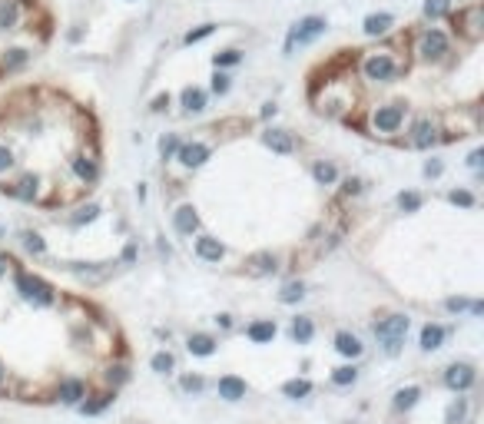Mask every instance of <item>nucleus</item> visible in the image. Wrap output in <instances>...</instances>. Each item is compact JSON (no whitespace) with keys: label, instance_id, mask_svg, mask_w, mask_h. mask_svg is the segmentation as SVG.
Instances as JSON below:
<instances>
[{"label":"nucleus","instance_id":"nucleus-1","mask_svg":"<svg viewBox=\"0 0 484 424\" xmlns=\"http://www.w3.org/2000/svg\"><path fill=\"white\" fill-rule=\"evenodd\" d=\"M13 288H17V295L27 302V305H34V309H50L53 302H57V292L47 278H40V275H30L24 269H13Z\"/></svg>","mask_w":484,"mask_h":424},{"label":"nucleus","instance_id":"nucleus-2","mask_svg":"<svg viewBox=\"0 0 484 424\" xmlns=\"http://www.w3.org/2000/svg\"><path fill=\"white\" fill-rule=\"evenodd\" d=\"M408 328H411V318L401 315V312L385 315V318H378V322L371 325V332H375V338H378V345H382V351L388 355V358H395L398 351H401Z\"/></svg>","mask_w":484,"mask_h":424},{"label":"nucleus","instance_id":"nucleus-3","mask_svg":"<svg viewBox=\"0 0 484 424\" xmlns=\"http://www.w3.org/2000/svg\"><path fill=\"white\" fill-rule=\"evenodd\" d=\"M405 103H382L369 113V129L371 136H382V139H395L401 129H405Z\"/></svg>","mask_w":484,"mask_h":424},{"label":"nucleus","instance_id":"nucleus-4","mask_svg":"<svg viewBox=\"0 0 484 424\" xmlns=\"http://www.w3.org/2000/svg\"><path fill=\"white\" fill-rule=\"evenodd\" d=\"M362 76L369 80V83H392L398 73H401V63H398L395 53L388 50H371L362 57Z\"/></svg>","mask_w":484,"mask_h":424},{"label":"nucleus","instance_id":"nucleus-5","mask_svg":"<svg viewBox=\"0 0 484 424\" xmlns=\"http://www.w3.org/2000/svg\"><path fill=\"white\" fill-rule=\"evenodd\" d=\"M415 53H418L425 63H441L448 53H451V40H448L445 30L428 27V30H421L418 43H415Z\"/></svg>","mask_w":484,"mask_h":424},{"label":"nucleus","instance_id":"nucleus-6","mask_svg":"<svg viewBox=\"0 0 484 424\" xmlns=\"http://www.w3.org/2000/svg\"><path fill=\"white\" fill-rule=\"evenodd\" d=\"M325 27H329V20L325 17H302L299 24L289 30V40H285V57L295 50V47H308V43H315V40L325 34Z\"/></svg>","mask_w":484,"mask_h":424},{"label":"nucleus","instance_id":"nucleus-7","mask_svg":"<svg viewBox=\"0 0 484 424\" xmlns=\"http://www.w3.org/2000/svg\"><path fill=\"white\" fill-rule=\"evenodd\" d=\"M408 143H411L415 150H432L434 143H441V126H438V120L428 116V113L415 116L411 126H408Z\"/></svg>","mask_w":484,"mask_h":424},{"label":"nucleus","instance_id":"nucleus-8","mask_svg":"<svg viewBox=\"0 0 484 424\" xmlns=\"http://www.w3.org/2000/svg\"><path fill=\"white\" fill-rule=\"evenodd\" d=\"M474 381H478V372H474L471 362H451L445 368V388H451L455 395H464L471 391Z\"/></svg>","mask_w":484,"mask_h":424},{"label":"nucleus","instance_id":"nucleus-9","mask_svg":"<svg viewBox=\"0 0 484 424\" xmlns=\"http://www.w3.org/2000/svg\"><path fill=\"white\" fill-rule=\"evenodd\" d=\"M209 156H213V146L209 143H199V139H192V143H183L176 153V160L183 169H199V166H206L209 162Z\"/></svg>","mask_w":484,"mask_h":424},{"label":"nucleus","instance_id":"nucleus-10","mask_svg":"<svg viewBox=\"0 0 484 424\" xmlns=\"http://www.w3.org/2000/svg\"><path fill=\"white\" fill-rule=\"evenodd\" d=\"M87 395H90V388L83 378H60V385H57V401L66 404V408H77Z\"/></svg>","mask_w":484,"mask_h":424},{"label":"nucleus","instance_id":"nucleus-11","mask_svg":"<svg viewBox=\"0 0 484 424\" xmlns=\"http://www.w3.org/2000/svg\"><path fill=\"white\" fill-rule=\"evenodd\" d=\"M192 252H196V259H203V262H222V259H226V246H222L216 236H196Z\"/></svg>","mask_w":484,"mask_h":424},{"label":"nucleus","instance_id":"nucleus-12","mask_svg":"<svg viewBox=\"0 0 484 424\" xmlns=\"http://www.w3.org/2000/svg\"><path fill=\"white\" fill-rule=\"evenodd\" d=\"M173 229H176L179 236H192V232H199V212L192 202H183L176 212H173Z\"/></svg>","mask_w":484,"mask_h":424},{"label":"nucleus","instance_id":"nucleus-13","mask_svg":"<svg viewBox=\"0 0 484 424\" xmlns=\"http://www.w3.org/2000/svg\"><path fill=\"white\" fill-rule=\"evenodd\" d=\"M186 351L196 355V358H213L219 351V341L209 335V332H192V335L186 338Z\"/></svg>","mask_w":484,"mask_h":424},{"label":"nucleus","instance_id":"nucleus-14","mask_svg":"<svg viewBox=\"0 0 484 424\" xmlns=\"http://www.w3.org/2000/svg\"><path fill=\"white\" fill-rule=\"evenodd\" d=\"M37 186H40V176L27 173V176H20L13 186H0V189H3V192H10L13 199H20V202H34V199H37Z\"/></svg>","mask_w":484,"mask_h":424},{"label":"nucleus","instance_id":"nucleus-15","mask_svg":"<svg viewBox=\"0 0 484 424\" xmlns=\"http://www.w3.org/2000/svg\"><path fill=\"white\" fill-rule=\"evenodd\" d=\"M216 391L222 401H242L245 398V391H249V385L242 381L239 374H222L216 381Z\"/></svg>","mask_w":484,"mask_h":424},{"label":"nucleus","instance_id":"nucleus-16","mask_svg":"<svg viewBox=\"0 0 484 424\" xmlns=\"http://www.w3.org/2000/svg\"><path fill=\"white\" fill-rule=\"evenodd\" d=\"M70 169H73V176H77L80 183H87V186H93V183L100 179V162L93 160V156H73V160H70Z\"/></svg>","mask_w":484,"mask_h":424},{"label":"nucleus","instance_id":"nucleus-17","mask_svg":"<svg viewBox=\"0 0 484 424\" xmlns=\"http://www.w3.org/2000/svg\"><path fill=\"white\" fill-rule=\"evenodd\" d=\"M262 143H266L272 153H279V156H292L295 153V139H292V133H285V129H266V133H262Z\"/></svg>","mask_w":484,"mask_h":424},{"label":"nucleus","instance_id":"nucleus-18","mask_svg":"<svg viewBox=\"0 0 484 424\" xmlns=\"http://www.w3.org/2000/svg\"><path fill=\"white\" fill-rule=\"evenodd\" d=\"M335 351H339L342 358H348V362H355V358H362L365 345H362V338H358L355 332H339V335H335Z\"/></svg>","mask_w":484,"mask_h":424},{"label":"nucleus","instance_id":"nucleus-19","mask_svg":"<svg viewBox=\"0 0 484 424\" xmlns=\"http://www.w3.org/2000/svg\"><path fill=\"white\" fill-rule=\"evenodd\" d=\"M276 332H279V328H276L272 318H255V322L245 328V338H249L252 345H269V341L276 338Z\"/></svg>","mask_w":484,"mask_h":424},{"label":"nucleus","instance_id":"nucleus-20","mask_svg":"<svg viewBox=\"0 0 484 424\" xmlns=\"http://www.w3.org/2000/svg\"><path fill=\"white\" fill-rule=\"evenodd\" d=\"M392 24H395L392 13H369L365 24H362V30H365V37H385V34L392 30Z\"/></svg>","mask_w":484,"mask_h":424},{"label":"nucleus","instance_id":"nucleus-21","mask_svg":"<svg viewBox=\"0 0 484 424\" xmlns=\"http://www.w3.org/2000/svg\"><path fill=\"white\" fill-rule=\"evenodd\" d=\"M276 269H279V255H272V252H259V255H252L245 262V272L249 275H272Z\"/></svg>","mask_w":484,"mask_h":424},{"label":"nucleus","instance_id":"nucleus-22","mask_svg":"<svg viewBox=\"0 0 484 424\" xmlns=\"http://www.w3.org/2000/svg\"><path fill=\"white\" fill-rule=\"evenodd\" d=\"M179 103H183V113H190V116H196V113L206 110V90L199 87H186L183 93H179Z\"/></svg>","mask_w":484,"mask_h":424},{"label":"nucleus","instance_id":"nucleus-23","mask_svg":"<svg viewBox=\"0 0 484 424\" xmlns=\"http://www.w3.org/2000/svg\"><path fill=\"white\" fill-rule=\"evenodd\" d=\"M289 335H292L295 345H308L312 338H315V325L308 315H295L292 318V328H289Z\"/></svg>","mask_w":484,"mask_h":424},{"label":"nucleus","instance_id":"nucleus-24","mask_svg":"<svg viewBox=\"0 0 484 424\" xmlns=\"http://www.w3.org/2000/svg\"><path fill=\"white\" fill-rule=\"evenodd\" d=\"M445 325H434L428 322L425 328H421V351H438L441 345H445Z\"/></svg>","mask_w":484,"mask_h":424},{"label":"nucleus","instance_id":"nucleus-25","mask_svg":"<svg viewBox=\"0 0 484 424\" xmlns=\"http://www.w3.org/2000/svg\"><path fill=\"white\" fill-rule=\"evenodd\" d=\"M113 398H116V391H100V395H90V398H83L77 408L83 414H103L110 404H113Z\"/></svg>","mask_w":484,"mask_h":424},{"label":"nucleus","instance_id":"nucleus-26","mask_svg":"<svg viewBox=\"0 0 484 424\" xmlns=\"http://www.w3.org/2000/svg\"><path fill=\"white\" fill-rule=\"evenodd\" d=\"M418 401H421V388L418 385H405V388H398V391H395L392 408H395V411H411Z\"/></svg>","mask_w":484,"mask_h":424},{"label":"nucleus","instance_id":"nucleus-27","mask_svg":"<svg viewBox=\"0 0 484 424\" xmlns=\"http://www.w3.org/2000/svg\"><path fill=\"white\" fill-rule=\"evenodd\" d=\"M20 24V3L17 0H0V30H13Z\"/></svg>","mask_w":484,"mask_h":424},{"label":"nucleus","instance_id":"nucleus-28","mask_svg":"<svg viewBox=\"0 0 484 424\" xmlns=\"http://www.w3.org/2000/svg\"><path fill=\"white\" fill-rule=\"evenodd\" d=\"M306 299V282L302 278H292V282H285L279 292V302L282 305H295V302Z\"/></svg>","mask_w":484,"mask_h":424},{"label":"nucleus","instance_id":"nucleus-29","mask_svg":"<svg viewBox=\"0 0 484 424\" xmlns=\"http://www.w3.org/2000/svg\"><path fill=\"white\" fill-rule=\"evenodd\" d=\"M312 179H315L319 186H332V183L339 179V169H335V162L319 160L315 166H312Z\"/></svg>","mask_w":484,"mask_h":424},{"label":"nucleus","instance_id":"nucleus-30","mask_svg":"<svg viewBox=\"0 0 484 424\" xmlns=\"http://www.w3.org/2000/svg\"><path fill=\"white\" fill-rule=\"evenodd\" d=\"M282 395H285V398H292V401L308 398V395H312V381H308V378H292V381H285V385H282Z\"/></svg>","mask_w":484,"mask_h":424},{"label":"nucleus","instance_id":"nucleus-31","mask_svg":"<svg viewBox=\"0 0 484 424\" xmlns=\"http://www.w3.org/2000/svg\"><path fill=\"white\" fill-rule=\"evenodd\" d=\"M358 381V368L355 365H339L335 372H332V385L335 388H348Z\"/></svg>","mask_w":484,"mask_h":424},{"label":"nucleus","instance_id":"nucleus-32","mask_svg":"<svg viewBox=\"0 0 484 424\" xmlns=\"http://www.w3.org/2000/svg\"><path fill=\"white\" fill-rule=\"evenodd\" d=\"M468 418V398H455L445 411V424H464Z\"/></svg>","mask_w":484,"mask_h":424},{"label":"nucleus","instance_id":"nucleus-33","mask_svg":"<svg viewBox=\"0 0 484 424\" xmlns=\"http://www.w3.org/2000/svg\"><path fill=\"white\" fill-rule=\"evenodd\" d=\"M150 368H153L156 374H173L176 372V358H173L169 351H156L153 358H150Z\"/></svg>","mask_w":484,"mask_h":424},{"label":"nucleus","instance_id":"nucleus-34","mask_svg":"<svg viewBox=\"0 0 484 424\" xmlns=\"http://www.w3.org/2000/svg\"><path fill=\"white\" fill-rule=\"evenodd\" d=\"M179 146H183V139L176 136V133H166L163 139H159V160L169 162V160H176V153Z\"/></svg>","mask_w":484,"mask_h":424},{"label":"nucleus","instance_id":"nucleus-35","mask_svg":"<svg viewBox=\"0 0 484 424\" xmlns=\"http://www.w3.org/2000/svg\"><path fill=\"white\" fill-rule=\"evenodd\" d=\"M20 246H24L30 255H43V252H47V242H43L40 232H20Z\"/></svg>","mask_w":484,"mask_h":424},{"label":"nucleus","instance_id":"nucleus-36","mask_svg":"<svg viewBox=\"0 0 484 424\" xmlns=\"http://www.w3.org/2000/svg\"><path fill=\"white\" fill-rule=\"evenodd\" d=\"M448 202H451V206H461V209H474V192L471 189H451V192H448Z\"/></svg>","mask_w":484,"mask_h":424},{"label":"nucleus","instance_id":"nucleus-37","mask_svg":"<svg viewBox=\"0 0 484 424\" xmlns=\"http://www.w3.org/2000/svg\"><path fill=\"white\" fill-rule=\"evenodd\" d=\"M100 215V206L97 202H90V206H80L77 215H70V225H83V222H93Z\"/></svg>","mask_w":484,"mask_h":424},{"label":"nucleus","instance_id":"nucleus-38","mask_svg":"<svg viewBox=\"0 0 484 424\" xmlns=\"http://www.w3.org/2000/svg\"><path fill=\"white\" fill-rule=\"evenodd\" d=\"M127 378H129L127 365H120V362H116V365H110V368H106V385L113 388V391H116V388H120V385H123Z\"/></svg>","mask_w":484,"mask_h":424},{"label":"nucleus","instance_id":"nucleus-39","mask_svg":"<svg viewBox=\"0 0 484 424\" xmlns=\"http://www.w3.org/2000/svg\"><path fill=\"white\" fill-rule=\"evenodd\" d=\"M451 10V0H425V17L428 20H438V17H445Z\"/></svg>","mask_w":484,"mask_h":424},{"label":"nucleus","instance_id":"nucleus-40","mask_svg":"<svg viewBox=\"0 0 484 424\" xmlns=\"http://www.w3.org/2000/svg\"><path fill=\"white\" fill-rule=\"evenodd\" d=\"M213 63H216V70H226V66H239L242 63V53L239 50H222L213 57Z\"/></svg>","mask_w":484,"mask_h":424},{"label":"nucleus","instance_id":"nucleus-41","mask_svg":"<svg viewBox=\"0 0 484 424\" xmlns=\"http://www.w3.org/2000/svg\"><path fill=\"white\" fill-rule=\"evenodd\" d=\"M421 202H425V199H421L418 192H398V209H401V212H418Z\"/></svg>","mask_w":484,"mask_h":424},{"label":"nucleus","instance_id":"nucleus-42","mask_svg":"<svg viewBox=\"0 0 484 424\" xmlns=\"http://www.w3.org/2000/svg\"><path fill=\"white\" fill-rule=\"evenodd\" d=\"M179 385H183V391H186V395H203V391H206L203 374H186Z\"/></svg>","mask_w":484,"mask_h":424},{"label":"nucleus","instance_id":"nucleus-43","mask_svg":"<svg viewBox=\"0 0 484 424\" xmlns=\"http://www.w3.org/2000/svg\"><path fill=\"white\" fill-rule=\"evenodd\" d=\"M213 30H216V27H213V24L196 27V30H190V34L183 37V43H199V40H206V37H209V34H213Z\"/></svg>","mask_w":484,"mask_h":424},{"label":"nucleus","instance_id":"nucleus-44","mask_svg":"<svg viewBox=\"0 0 484 424\" xmlns=\"http://www.w3.org/2000/svg\"><path fill=\"white\" fill-rule=\"evenodd\" d=\"M232 76L229 73H222V70H216V76H213V93H216V97H222V93H229V83Z\"/></svg>","mask_w":484,"mask_h":424},{"label":"nucleus","instance_id":"nucleus-45","mask_svg":"<svg viewBox=\"0 0 484 424\" xmlns=\"http://www.w3.org/2000/svg\"><path fill=\"white\" fill-rule=\"evenodd\" d=\"M10 169H13V150L7 143H0V176L10 173Z\"/></svg>","mask_w":484,"mask_h":424},{"label":"nucleus","instance_id":"nucleus-46","mask_svg":"<svg viewBox=\"0 0 484 424\" xmlns=\"http://www.w3.org/2000/svg\"><path fill=\"white\" fill-rule=\"evenodd\" d=\"M27 63V50H10L7 57H3V66L7 70H13V66H24Z\"/></svg>","mask_w":484,"mask_h":424},{"label":"nucleus","instance_id":"nucleus-47","mask_svg":"<svg viewBox=\"0 0 484 424\" xmlns=\"http://www.w3.org/2000/svg\"><path fill=\"white\" fill-rule=\"evenodd\" d=\"M358 192H362V179L358 176H348L342 183V196H358Z\"/></svg>","mask_w":484,"mask_h":424},{"label":"nucleus","instance_id":"nucleus-48","mask_svg":"<svg viewBox=\"0 0 484 424\" xmlns=\"http://www.w3.org/2000/svg\"><path fill=\"white\" fill-rule=\"evenodd\" d=\"M441 173H445V162H441V160H428V162H425V176H428V179H438Z\"/></svg>","mask_w":484,"mask_h":424},{"label":"nucleus","instance_id":"nucleus-49","mask_svg":"<svg viewBox=\"0 0 484 424\" xmlns=\"http://www.w3.org/2000/svg\"><path fill=\"white\" fill-rule=\"evenodd\" d=\"M468 305H471L468 299H448V302H445V309H448V312H464Z\"/></svg>","mask_w":484,"mask_h":424},{"label":"nucleus","instance_id":"nucleus-50","mask_svg":"<svg viewBox=\"0 0 484 424\" xmlns=\"http://www.w3.org/2000/svg\"><path fill=\"white\" fill-rule=\"evenodd\" d=\"M468 166H471L474 173H478V169H481V166H484V150H481V146H478V150H474L471 156H468Z\"/></svg>","mask_w":484,"mask_h":424},{"label":"nucleus","instance_id":"nucleus-51","mask_svg":"<svg viewBox=\"0 0 484 424\" xmlns=\"http://www.w3.org/2000/svg\"><path fill=\"white\" fill-rule=\"evenodd\" d=\"M163 110H169V93H163V97L153 100V113H163Z\"/></svg>","mask_w":484,"mask_h":424},{"label":"nucleus","instance_id":"nucleus-52","mask_svg":"<svg viewBox=\"0 0 484 424\" xmlns=\"http://www.w3.org/2000/svg\"><path fill=\"white\" fill-rule=\"evenodd\" d=\"M10 259H7V255H3V252H0V282H3V278H7V272H10Z\"/></svg>","mask_w":484,"mask_h":424},{"label":"nucleus","instance_id":"nucleus-53","mask_svg":"<svg viewBox=\"0 0 484 424\" xmlns=\"http://www.w3.org/2000/svg\"><path fill=\"white\" fill-rule=\"evenodd\" d=\"M216 325H219V328H232V315H226V312L216 315Z\"/></svg>","mask_w":484,"mask_h":424},{"label":"nucleus","instance_id":"nucleus-54","mask_svg":"<svg viewBox=\"0 0 484 424\" xmlns=\"http://www.w3.org/2000/svg\"><path fill=\"white\" fill-rule=\"evenodd\" d=\"M133 259H136V246L129 242L127 249H123V262H133Z\"/></svg>","mask_w":484,"mask_h":424},{"label":"nucleus","instance_id":"nucleus-55","mask_svg":"<svg viewBox=\"0 0 484 424\" xmlns=\"http://www.w3.org/2000/svg\"><path fill=\"white\" fill-rule=\"evenodd\" d=\"M272 116H276V103H266L262 106V120H272Z\"/></svg>","mask_w":484,"mask_h":424},{"label":"nucleus","instance_id":"nucleus-56","mask_svg":"<svg viewBox=\"0 0 484 424\" xmlns=\"http://www.w3.org/2000/svg\"><path fill=\"white\" fill-rule=\"evenodd\" d=\"M3 378H7V368H3V365H0V385H3Z\"/></svg>","mask_w":484,"mask_h":424}]
</instances>
